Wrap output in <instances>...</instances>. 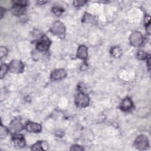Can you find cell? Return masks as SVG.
Returning <instances> with one entry per match:
<instances>
[{"label": "cell", "mask_w": 151, "mask_h": 151, "mask_svg": "<svg viewBox=\"0 0 151 151\" xmlns=\"http://www.w3.org/2000/svg\"><path fill=\"white\" fill-rule=\"evenodd\" d=\"M8 130L6 129V127L3 126L2 124H1V128H0V136H1V138L2 139V138L6 137V136L8 134Z\"/></svg>", "instance_id": "cell-17"}, {"label": "cell", "mask_w": 151, "mask_h": 151, "mask_svg": "<svg viewBox=\"0 0 151 151\" xmlns=\"http://www.w3.org/2000/svg\"><path fill=\"white\" fill-rule=\"evenodd\" d=\"M135 147L139 150H145L149 146V140L146 136L140 134L137 137L134 142Z\"/></svg>", "instance_id": "cell-2"}, {"label": "cell", "mask_w": 151, "mask_h": 151, "mask_svg": "<svg viewBox=\"0 0 151 151\" xmlns=\"http://www.w3.org/2000/svg\"><path fill=\"white\" fill-rule=\"evenodd\" d=\"M90 99L87 94L80 91L75 97V104L79 107H85L89 104Z\"/></svg>", "instance_id": "cell-1"}, {"label": "cell", "mask_w": 151, "mask_h": 151, "mask_svg": "<svg viewBox=\"0 0 151 151\" xmlns=\"http://www.w3.org/2000/svg\"><path fill=\"white\" fill-rule=\"evenodd\" d=\"M8 52V50L5 47H1L0 48V54H1V58L2 59L4 57L6 56V55L7 54Z\"/></svg>", "instance_id": "cell-20"}, {"label": "cell", "mask_w": 151, "mask_h": 151, "mask_svg": "<svg viewBox=\"0 0 151 151\" xmlns=\"http://www.w3.org/2000/svg\"><path fill=\"white\" fill-rule=\"evenodd\" d=\"M50 31L54 35L62 37L65 32V27L61 22L56 21L51 27Z\"/></svg>", "instance_id": "cell-3"}, {"label": "cell", "mask_w": 151, "mask_h": 151, "mask_svg": "<svg viewBox=\"0 0 151 151\" xmlns=\"http://www.w3.org/2000/svg\"><path fill=\"white\" fill-rule=\"evenodd\" d=\"M52 11L57 16H60L62 14V12H63V9L61 8L58 7V6L54 7L52 8Z\"/></svg>", "instance_id": "cell-19"}, {"label": "cell", "mask_w": 151, "mask_h": 151, "mask_svg": "<svg viewBox=\"0 0 151 151\" xmlns=\"http://www.w3.org/2000/svg\"><path fill=\"white\" fill-rule=\"evenodd\" d=\"M14 4V6L11 8V12L17 16H19L21 15L24 14L25 12V5L18 4Z\"/></svg>", "instance_id": "cell-10"}, {"label": "cell", "mask_w": 151, "mask_h": 151, "mask_svg": "<svg viewBox=\"0 0 151 151\" xmlns=\"http://www.w3.org/2000/svg\"><path fill=\"white\" fill-rule=\"evenodd\" d=\"M23 128H24V126L22 124L18 119H15L13 120L9 125V131L12 133H14V134H16L17 133L19 132L23 129Z\"/></svg>", "instance_id": "cell-9"}, {"label": "cell", "mask_w": 151, "mask_h": 151, "mask_svg": "<svg viewBox=\"0 0 151 151\" xmlns=\"http://www.w3.org/2000/svg\"><path fill=\"white\" fill-rule=\"evenodd\" d=\"M130 42L133 46L139 47L142 45L143 42V37L142 34L139 31H134L130 37Z\"/></svg>", "instance_id": "cell-6"}, {"label": "cell", "mask_w": 151, "mask_h": 151, "mask_svg": "<svg viewBox=\"0 0 151 151\" xmlns=\"http://www.w3.org/2000/svg\"><path fill=\"white\" fill-rule=\"evenodd\" d=\"M110 52L111 55L114 57H119L122 54V50L120 48L115 47L111 48V50H110Z\"/></svg>", "instance_id": "cell-15"}, {"label": "cell", "mask_w": 151, "mask_h": 151, "mask_svg": "<svg viewBox=\"0 0 151 151\" xmlns=\"http://www.w3.org/2000/svg\"><path fill=\"white\" fill-rule=\"evenodd\" d=\"M48 149V144L44 141H38L31 147L33 150H42Z\"/></svg>", "instance_id": "cell-14"}, {"label": "cell", "mask_w": 151, "mask_h": 151, "mask_svg": "<svg viewBox=\"0 0 151 151\" xmlns=\"http://www.w3.org/2000/svg\"><path fill=\"white\" fill-rule=\"evenodd\" d=\"M136 57L139 60H145L147 58V54L143 51L139 50L136 54Z\"/></svg>", "instance_id": "cell-18"}, {"label": "cell", "mask_w": 151, "mask_h": 151, "mask_svg": "<svg viewBox=\"0 0 151 151\" xmlns=\"http://www.w3.org/2000/svg\"><path fill=\"white\" fill-rule=\"evenodd\" d=\"M132 107L133 102L132 100L129 97H126L125 99H124L120 105V108L123 111H128L130 110Z\"/></svg>", "instance_id": "cell-12"}, {"label": "cell", "mask_w": 151, "mask_h": 151, "mask_svg": "<svg viewBox=\"0 0 151 151\" xmlns=\"http://www.w3.org/2000/svg\"><path fill=\"white\" fill-rule=\"evenodd\" d=\"M86 3V1H74V5L76 6H82L83 5H84V4Z\"/></svg>", "instance_id": "cell-22"}, {"label": "cell", "mask_w": 151, "mask_h": 151, "mask_svg": "<svg viewBox=\"0 0 151 151\" xmlns=\"http://www.w3.org/2000/svg\"><path fill=\"white\" fill-rule=\"evenodd\" d=\"M12 143L14 146L17 147H24L25 146V140L23 135L15 134L12 137Z\"/></svg>", "instance_id": "cell-7"}, {"label": "cell", "mask_w": 151, "mask_h": 151, "mask_svg": "<svg viewBox=\"0 0 151 151\" xmlns=\"http://www.w3.org/2000/svg\"><path fill=\"white\" fill-rule=\"evenodd\" d=\"M24 65L23 63L19 60H13L9 64V70L12 73H20L24 70Z\"/></svg>", "instance_id": "cell-5"}, {"label": "cell", "mask_w": 151, "mask_h": 151, "mask_svg": "<svg viewBox=\"0 0 151 151\" xmlns=\"http://www.w3.org/2000/svg\"><path fill=\"white\" fill-rule=\"evenodd\" d=\"M3 10H4V8H2V7H1V9H0V11H1V18H2V16H3V15H4Z\"/></svg>", "instance_id": "cell-23"}, {"label": "cell", "mask_w": 151, "mask_h": 151, "mask_svg": "<svg viewBox=\"0 0 151 151\" xmlns=\"http://www.w3.org/2000/svg\"><path fill=\"white\" fill-rule=\"evenodd\" d=\"M77 57L82 60H86L87 57V48L84 45H80L77 52Z\"/></svg>", "instance_id": "cell-13"}, {"label": "cell", "mask_w": 151, "mask_h": 151, "mask_svg": "<svg viewBox=\"0 0 151 151\" xmlns=\"http://www.w3.org/2000/svg\"><path fill=\"white\" fill-rule=\"evenodd\" d=\"M67 76V73L64 69H57L53 70L51 73V79L52 80H60Z\"/></svg>", "instance_id": "cell-8"}, {"label": "cell", "mask_w": 151, "mask_h": 151, "mask_svg": "<svg viewBox=\"0 0 151 151\" xmlns=\"http://www.w3.org/2000/svg\"><path fill=\"white\" fill-rule=\"evenodd\" d=\"M27 131L32 133H39L41 131V126L34 122H28L25 126Z\"/></svg>", "instance_id": "cell-11"}, {"label": "cell", "mask_w": 151, "mask_h": 151, "mask_svg": "<svg viewBox=\"0 0 151 151\" xmlns=\"http://www.w3.org/2000/svg\"><path fill=\"white\" fill-rule=\"evenodd\" d=\"M51 45V41L48 37L44 35L42 36L37 43V49L40 51H47Z\"/></svg>", "instance_id": "cell-4"}, {"label": "cell", "mask_w": 151, "mask_h": 151, "mask_svg": "<svg viewBox=\"0 0 151 151\" xmlns=\"http://www.w3.org/2000/svg\"><path fill=\"white\" fill-rule=\"evenodd\" d=\"M9 69V67L6 64H2L1 66V71H0V78H2L5 74L6 73L8 70Z\"/></svg>", "instance_id": "cell-16"}, {"label": "cell", "mask_w": 151, "mask_h": 151, "mask_svg": "<svg viewBox=\"0 0 151 151\" xmlns=\"http://www.w3.org/2000/svg\"><path fill=\"white\" fill-rule=\"evenodd\" d=\"M70 150H83L84 148H83L82 146H80L78 145H74L70 148Z\"/></svg>", "instance_id": "cell-21"}]
</instances>
